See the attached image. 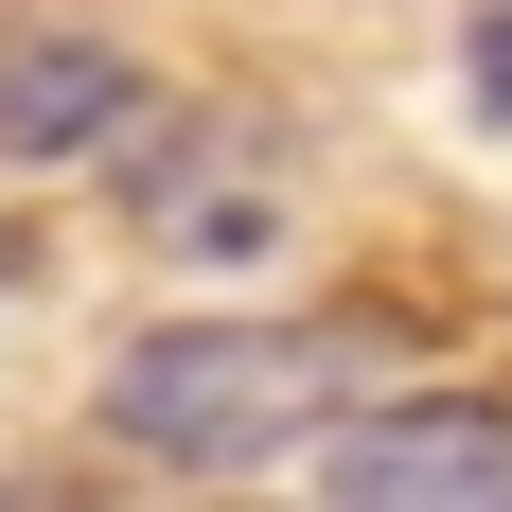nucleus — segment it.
Listing matches in <instances>:
<instances>
[{
    "label": "nucleus",
    "instance_id": "nucleus-1",
    "mask_svg": "<svg viewBox=\"0 0 512 512\" xmlns=\"http://www.w3.org/2000/svg\"><path fill=\"white\" fill-rule=\"evenodd\" d=\"M354 371H371V336H336V318H159L106 354V442L230 477V460H283L301 424H336Z\"/></svg>",
    "mask_w": 512,
    "mask_h": 512
},
{
    "label": "nucleus",
    "instance_id": "nucleus-2",
    "mask_svg": "<svg viewBox=\"0 0 512 512\" xmlns=\"http://www.w3.org/2000/svg\"><path fill=\"white\" fill-rule=\"evenodd\" d=\"M318 512H512V407H477V389L371 407L318 477Z\"/></svg>",
    "mask_w": 512,
    "mask_h": 512
},
{
    "label": "nucleus",
    "instance_id": "nucleus-3",
    "mask_svg": "<svg viewBox=\"0 0 512 512\" xmlns=\"http://www.w3.org/2000/svg\"><path fill=\"white\" fill-rule=\"evenodd\" d=\"M142 124V71L106 36H53V18H0V159H106Z\"/></svg>",
    "mask_w": 512,
    "mask_h": 512
},
{
    "label": "nucleus",
    "instance_id": "nucleus-4",
    "mask_svg": "<svg viewBox=\"0 0 512 512\" xmlns=\"http://www.w3.org/2000/svg\"><path fill=\"white\" fill-rule=\"evenodd\" d=\"M460 71H477V106L512 124V18H477V36H460Z\"/></svg>",
    "mask_w": 512,
    "mask_h": 512
},
{
    "label": "nucleus",
    "instance_id": "nucleus-5",
    "mask_svg": "<svg viewBox=\"0 0 512 512\" xmlns=\"http://www.w3.org/2000/svg\"><path fill=\"white\" fill-rule=\"evenodd\" d=\"M0 512H71V477H0Z\"/></svg>",
    "mask_w": 512,
    "mask_h": 512
}]
</instances>
